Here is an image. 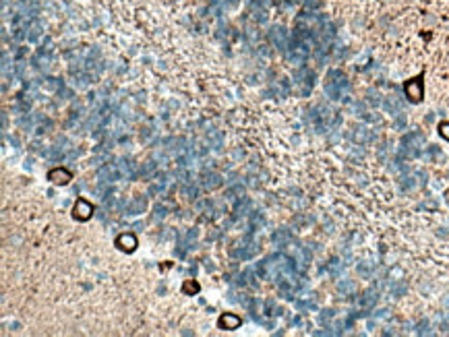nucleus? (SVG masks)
I'll use <instances>...</instances> for the list:
<instances>
[{
	"instance_id": "obj_1",
	"label": "nucleus",
	"mask_w": 449,
	"mask_h": 337,
	"mask_svg": "<svg viewBox=\"0 0 449 337\" xmlns=\"http://www.w3.org/2000/svg\"><path fill=\"white\" fill-rule=\"evenodd\" d=\"M391 60L431 75L449 98V0H333Z\"/></svg>"
}]
</instances>
